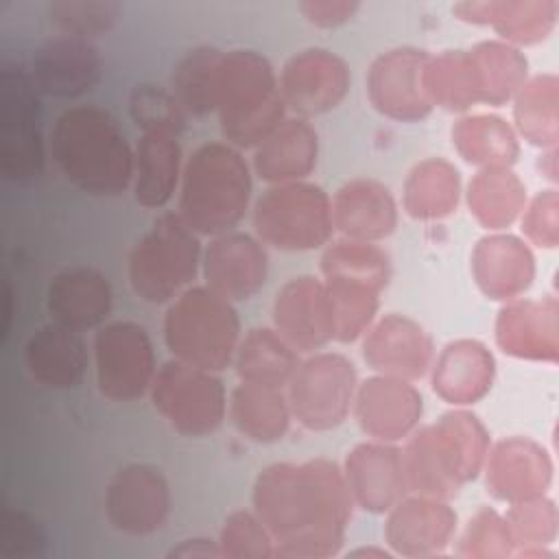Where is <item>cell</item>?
Masks as SVG:
<instances>
[{
	"label": "cell",
	"instance_id": "obj_7",
	"mask_svg": "<svg viewBox=\"0 0 559 559\" xmlns=\"http://www.w3.org/2000/svg\"><path fill=\"white\" fill-rule=\"evenodd\" d=\"M199 238L177 212L162 214L129 253L131 290L155 306L179 297L201 271L203 247Z\"/></svg>",
	"mask_w": 559,
	"mask_h": 559
},
{
	"label": "cell",
	"instance_id": "obj_49",
	"mask_svg": "<svg viewBox=\"0 0 559 559\" xmlns=\"http://www.w3.org/2000/svg\"><path fill=\"white\" fill-rule=\"evenodd\" d=\"M46 533L26 511H7L0 524V555L11 559L41 557Z\"/></svg>",
	"mask_w": 559,
	"mask_h": 559
},
{
	"label": "cell",
	"instance_id": "obj_42",
	"mask_svg": "<svg viewBox=\"0 0 559 559\" xmlns=\"http://www.w3.org/2000/svg\"><path fill=\"white\" fill-rule=\"evenodd\" d=\"M424 87L432 107L465 111L478 103L467 50H443L430 55L424 68Z\"/></svg>",
	"mask_w": 559,
	"mask_h": 559
},
{
	"label": "cell",
	"instance_id": "obj_6",
	"mask_svg": "<svg viewBox=\"0 0 559 559\" xmlns=\"http://www.w3.org/2000/svg\"><path fill=\"white\" fill-rule=\"evenodd\" d=\"M164 343L173 358L218 373L234 362L240 343L238 312L212 288L190 286L168 304Z\"/></svg>",
	"mask_w": 559,
	"mask_h": 559
},
{
	"label": "cell",
	"instance_id": "obj_20",
	"mask_svg": "<svg viewBox=\"0 0 559 559\" xmlns=\"http://www.w3.org/2000/svg\"><path fill=\"white\" fill-rule=\"evenodd\" d=\"M201 273L205 286L227 301H245L264 286L269 255L255 236L234 229L210 240L203 249Z\"/></svg>",
	"mask_w": 559,
	"mask_h": 559
},
{
	"label": "cell",
	"instance_id": "obj_41",
	"mask_svg": "<svg viewBox=\"0 0 559 559\" xmlns=\"http://www.w3.org/2000/svg\"><path fill=\"white\" fill-rule=\"evenodd\" d=\"M223 50L214 46H197L188 50L170 74V92L181 109L190 116L214 114V83Z\"/></svg>",
	"mask_w": 559,
	"mask_h": 559
},
{
	"label": "cell",
	"instance_id": "obj_5",
	"mask_svg": "<svg viewBox=\"0 0 559 559\" xmlns=\"http://www.w3.org/2000/svg\"><path fill=\"white\" fill-rule=\"evenodd\" d=\"M214 114L221 133L236 148H255L286 120L280 79L271 61L255 50H223L216 83Z\"/></svg>",
	"mask_w": 559,
	"mask_h": 559
},
{
	"label": "cell",
	"instance_id": "obj_37",
	"mask_svg": "<svg viewBox=\"0 0 559 559\" xmlns=\"http://www.w3.org/2000/svg\"><path fill=\"white\" fill-rule=\"evenodd\" d=\"M459 197V170L441 157H428L411 168L404 181L402 203L406 214L413 218L439 221L456 210Z\"/></svg>",
	"mask_w": 559,
	"mask_h": 559
},
{
	"label": "cell",
	"instance_id": "obj_30",
	"mask_svg": "<svg viewBox=\"0 0 559 559\" xmlns=\"http://www.w3.org/2000/svg\"><path fill=\"white\" fill-rule=\"evenodd\" d=\"M319 138L304 118H286L253 148V173L271 183H295L317 168Z\"/></svg>",
	"mask_w": 559,
	"mask_h": 559
},
{
	"label": "cell",
	"instance_id": "obj_40",
	"mask_svg": "<svg viewBox=\"0 0 559 559\" xmlns=\"http://www.w3.org/2000/svg\"><path fill=\"white\" fill-rule=\"evenodd\" d=\"M321 273L325 280H347L382 293L391 277V258L376 242L343 238L325 247Z\"/></svg>",
	"mask_w": 559,
	"mask_h": 559
},
{
	"label": "cell",
	"instance_id": "obj_50",
	"mask_svg": "<svg viewBox=\"0 0 559 559\" xmlns=\"http://www.w3.org/2000/svg\"><path fill=\"white\" fill-rule=\"evenodd\" d=\"M524 236L542 247V249H555L559 242V197L555 188L542 190L535 194L520 216Z\"/></svg>",
	"mask_w": 559,
	"mask_h": 559
},
{
	"label": "cell",
	"instance_id": "obj_1",
	"mask_svg": "<svg viewBox=\"0 0 559 559\" xmlns=\"http://www.w3.org/2000/svg\"><path fill=\"white\" fill-rule=\"evenodd\" d=\"M251 502L273 537L275 555L304 559L336 555L354 509L341 467L328 459L260 469Z\"/></svg>",
	"mask_w": 559,
	"mask_h": 559
},
{
	"label": "cell",
	"instance_id": "obj_48",
	"mask_svg": "<svg viewBox=\"0 0 559 559\" xmlns=\"http://www.w3.org/2000/svg\"><path fill=\"white\" fill-rule=\"evenodd\" d=\"M513 552V539L507 526L504 515L491 507H480L474 518H469L463 537L461 550L463 557H509Z\"/></svg>",
	"mask_w": 559,
	"mask_h": 559
},
{
	"label": "cell",
	"instance_id": "obj_15",
	"mask_svg": "<svg viewBox=\"0 0 559 559\" xmlns=\"http://www.w3.org/2000/svg\"><path fill=\"white\" fill-rule=\"evenodd\" d=\"M428 52L400 46L378 55L367 72V96L376 111L397 122H419L430 116L432 103L424 87Z\"/></svg>",
	"mask_w": 559,
	"mask_h": 559
},
{
	"label": "cell",
	"instance_id": "obj_4",
	"mask_svg": "<svg viewBox=\"0 0 559 559\" xmlns=\"http://www.w3.org/2000/svg\"><path fill=\"white\" fill-rule=\"evenodd\" d=\"M251 190V166L240 148L205 142L183 164L177 214L194 234L214 238L234 231L245 218Z\"/></svg>",
	"mask_w": 559,
	"mask_h": 559
},
{
	"label": "cell",
	"instance_id": "obj_38",
	"mask_svg": "<svg viewBox=\"0 0 559 559\" xmlns=\"http://www.w3.org/2000/svg\"><path fill=\"white\" fill-rule=\"evenodd\" d=\"M459 155L480 168H511L520 155L515 131L498 116H465L452 127Z\"/></svg>",
	"mask_w": 559,
	"mask_h": 559
},
{
	"label": "cell",
	"instance_id": "obj_23",
	"mask_svg": "<svg viewBox=\"0 0 559 559\" xmlns=\"http://www.w3.org/2000/svg\"><path fill=\"white\" fill-rule=\"evenodd\" d=\"M483 469L491 496L509 504L544 496L552 478L548 452L526 437L498 441L489 448Z\"/></svg>",
	"mask_w": 559,
	"mask_h": 559
},
{
	"label": "cell",
	"instance_id": "obj_39",
	"mask_svg": "<svg viewBox=\"0 0 559 559\" xmlns=\"http://www.w3.org/2000/svg\"><path fill=\"white\" fill-rule=\"evenodd\" d=\"M513 118L520 135L539 146L555 148L559 135V81L555 74L526 79L513 96Z\"/></svg>",
	"mask_w": 559,
	"mask_h": 559
},
{
	"label": "cell",
	"instance_id": "obj_53",
	"mask_svg": "<svg viewBox=\"0 0 559 559\" xmlns=\"http://www.w3.org/2000/svg\"><path fill=\"white\" fill-rule=\"evenodd\" d=\"M369 557V555H373V557H380V559H384V557H391V552H386V550H380V548H358V550H352L349 552V557Z\"/></svg>",
	"mask_w": 559,
	"mask_h": 559
},
{
	"label": "cell",
	"instance_id": "obj_14",
	"mask_svg": "<svg viewBox=\"0 0 559 559\" xmlns=\"http://www.w3.org/2000/svg\"><path fill=\"white\" fill-rule=\"evenodd\" d=\"M109 524L133 537L159 531L170 513V487L159 467L129 463L120 467L105 491Z\"/></svg>",
	"mask_w": 559,
	"mask_h": 559
},
{
	"label": "cell",
	"instance_id": "obj_32",
	"mask_svg": "<svg viewBox=\"0 0 559 559\" xmlns=\"http://www.w3.org/2000/svg\"><path fill=\"white\" fill-rule=\"evenodd\" d=\"M133 197L146 210H162L170 203L181 183V146L170 133H142L135 148Z\"/></svg>",
	"mask_w": 559,
	"mask_h": 559
},
{
	"label": "cell",
	"instance_id": "obj_46",
	"mask_svg": "<svg viewBox=\"0 0 559 559\" xmlns=\"http://www.w3.org/2000/svg\"><path fill=\"white\" fill-rule=\"evenodd\" d=\"M504 520L513 539V548L546 546L557 537V507L546 496L509 504Z\"/></svg>",
	"mask_w": 559,
	"mask_h": 559
},
{
	"label": "cell",
	"instance_id": "obj_24",
	"mask_svg": "<svg viewBox=\"0 0 559 559\" xmlns=\"http://www.w3.org/2000/svg\"><path fill=\"white\" fill-rule=\"evenodd\" d=\"M557 299H513L498 312L496 341L509 356L555 365L559 356Z\"/></svg>",
	"mask_w": 559,
	"mask_h": 559
},
{
	"label": "cell",
	"instance_id": "obj_18",
	"mask_svg": "<svg viewBox=\"0 0 559 559\" xmlns=\"http://www.w3.org/2000/svg\"><path fill=\"white\" fill-rule=\"evenodd\" d=\"M26 68L35 90L50 98L85 96L103 79V57L96 46L63 35L41 41Z\"/></svg>",
	"mask_w": 559,
	"mask_h": 559
},
{
	"label": "cell",
	"instance_id": "obj_29",
	"mask_svg": "<svg viewBox=\"0 0 559 559\" xmlns=\"http://www.w3.org/2000/svg\"><path fill=\"white\" fill-rule=\"evenodd\" d=\"M432 391L448 404L469 406L483 400L496 376L491 352L474 338L450 341L432 362Z\"/></svg>",
	"mask_w": 559,
	"mask_h": 559
},
{
	"label": "cell",
	"instance_id": "obj_45",
	"mask_svg": "<svg viewBox=\"0 0 559 559\" xmlns=\"http://www.w3.org/2000/svg\"><path fill=\"white\" fill-rule=\"evenodd\" d=\"M129 116L142 133L179 135L186 127V111L170 92L155 83H140L129 96Z\"/></svg>",
	"mask_w": 559,
	"mask_h": 559
},
{
	"label": "cell",
	"instance_id": "obj_11",
	"mask_svg": "<svg viewBox=\"0 0 559 559\" xmlns=\"http://www.w3.org/2000/svg\"><path fill=\"white\" fill-rule=\"evenodd\" d=\"M356 386V367L347 356L338 352H314L306 360H299L286 384L290 415L306 430H334L352 413Z\"/></svg>",
	"mask_w": 559,
	"mask_h": 559
},
{
	"label": "cell",
	"instance_id": "obj_10",
	"mask_svg": "<svg viewBox=\"0 0 559 559\" xmlns=\"http://www.w3.org/2000/svg\"><path fill=\"white\" fill-rule=\"evenodd\" d=\"M155 411L183 437H207L227 417V391L223 380L207 369L177 358L164 362L151 384Z\"/></svg>",
	"mask_w": 559,
	"mask_h": 559
},
{
	"label": "cell",
	"instance_id": "obj_28",
	"mask_svg": "<svg viewBox=\"0 0 559 559\" xmlns=\"http://www.w3.org/2000/svg\"><path fill=\"white\" fill-rule=\"evenodd\" d=\"M24 365L28 376L46 389H74L85 378L90 352L81 332L52 321L26 341Z\"/></svg>",
	"mask_w": 559,
	"mask_h": 559
},
{
	"label": "cell",
	"instance_id": "obj_13",
	"mask_svg": "<svg viewBox=\"0 0 559 559\" xmlns=\"http://www.w3.org/2000/svg\"><path fill=\"white\" fill-rule=\"evenodd\" d=\"M352 72L343 57L328 48L295 52L282 68L280 94L286 111L312 118L332 111L349 92Z\"/></svg>",
	"mask_w": 559,
	"mask_h": 559
},
{
	"label": "cell",
	"instance_id": "obj_19",
	"mask_svg": "<svg viewBox=\"0 0 559 559\" xmlns=\"http://www.w3.org/2000/svg\"><path fill=\"white\" fill-rule=\"evenodd\" d=\"M432 356V336L406 314H384L362 334V358L382 376L415 382L430 371Z\"/></svg>",
	"mask_w": 559,
	"mask_h": 559
},
{
	"label": "cell",
	"instance_id": "obj_27",
	"mask_svg": "<svg viewBox=\"0 0 559 559\" xmlns=\"http://www.w3.org/2000/svg\"><path fill=\"white\" fill-rule=\"evenodd\" d=\"M332 221L343 238L378 242L395 231L397 203L384 183L358 177L336 190Z\"/></svg>",
	"mask_w": 559,
	"mask_h": 559
},
{
	"label": "cell",
	"instance_id": "obj_17",
	"mask_svg": "<svg viewBox=\"0 0 559 559\" xmlns=\"http://www.w3.org/2000/svg\"><path fill=\"white\" fill-rule=\"evenodd\" d=\"M352 411L367 437L395 443L419 426L424 400L411 380L376 373L356 386Z\"/></svg>",
	"mask_w": 559,
	"mask_h": 559
},
{
	"label": "cell",
	"instance_id": "obj_33",
	"mask_svg": "<svg viewBox=\"0 0 559 559\" xmlns=\"http://www.w3.org/2000/svg\"><path fill=\"white\" fill-rule=\"evenodd\" d=\"M227 415L234 428L255 443L284 439L293 419L286 389L242 380L229 395Z\"/></svg>",
	"mask_w": 559,
	"mask_h": 559
},
{
	"label": "cell",
	"instance_id": "obj_43",
	"mask_svg": "<svg viewBox=\"0 0 559 559\" xmlns=\"http://www.w3.org/2000/svg\"><path fill=\"white\" fill-rule=\"evenodd\" d=\"M332 321H334V341L354 343L362 338L369 325L376 321V312L380 306V290L347 282V280H325Z\"/></svg>",
	"mask_w": 559,
	"mask_h": 559
},
{
	"label": "cell",
	"instance_id": "obj_3",
	"mask_svg": "<svg viewBox=\"0 0 559 559\" xmlns=\"http://www.w3.org/2000/svg\"><path fill=\"white\" fill-rule=\"evenodd\" d=\"M408 437L402 450L408 491L441 500L483 472L491 448L487 428L467 411H450Z\"/></svg>",
	"mask_w": 559,
	"mask_h": 559
},
{
	"label": "cell",
	"instance_id": "obj_16",
	"mask_svg": "<svg viewBox=\"0 0 559 559\" xmlns=\"http://www.w3.org/2000/svg\"><path fill=\"white\" fill-rule=\"evenodd\" d=\"M273 328L295 349L314 354L334 341L328 288L314 275L288 280L273 299Z\"/></svg>",
	"mask_w": 559,
	"mask_h": 559
},
{
	"label": "cell",
	"instance_id": "obj_2",
	"mask_svg": "<svg viewBox=\"0 0 559 559\" xmlns=\"http://www.w3.org/2000/svg\"><path fill=\"white\" fill-rule=\"evenodd\" d=\"M48 151L61 175L92 197H118L133 183L135 153L118 120L98 105H74L52 122Z\"/></svg>",
	"mask_w": 559,
	"mask_h": 559
},
{
	"label": "cell",
	"instance_id": "obj_47",
	"mask_svg": "<svg viewBox=\"0 0 559 559\" xmlns=\"http://www.w3.org/2000/svg\"><path fill=\"white\" fill-rule=\"evenodd\" d=\"M218 546L223 557L231 559H271L275 555V544L266 526L253 511H234L218 537Z\"/></svg>",
	"mask_w": 559,
	"mask_h": 559
},
{
	"label": "cell",
	"instance_id": "obj_35",
	"mask_svg": "<svg viewBox=\"0 0 559 559\" xmlns=\"http://www.w3.org/2000/svg\"><path fill=\"white\" fill-rule=\"evenodd\" d=\"M231 365L242 382L286 389L299 365V352L275 328H251L240 338Z\"/></svg>",
	"mask_w": 559,
	"mask_h": 559
},
{
	"label": "cell",
	"instance_id": "obj_21",
	"mask_svg": "<svg viewBox=\"0 0 559 559\" xmlns=\"http://www.w3.org/2000/svg\"><path fill=\"white\" fill-rule=\"evenodd\" d=\"M343 478L356 507L369 513H386L408 493L402 450L386 441L354 445L343 461Z\"/></svg>",
	"mask_w": 559,
	"mask_h": 559
},
{
	"label": "cell",
	"instance_id": "obj_44",
	"mask_svg": "<svg viewBox=\"0 0 559 559\" xmlns=\"http://www.w3.org/2000/svg\"><path fill=\"white\" fill-rule=\"evenodd\" d=\"M120 13L122 4L114 0H55L46 7V17L59 35L85 41L111 31Z\"/></svg>",
	"mask_w": 559,
	"mask_h": 559
},
{
	"label": "cell",
	"instance_id": "obj_26",
	"mask_svg": "<svg viewBox=\"0 0 559 559\" xmlns=\"http://www.w3.org/2000/svg\"><path fill=\"white\" fill-rule=\"evenodd\" d=\"M111 284L94 266H72L52 277L46 290L50 319L76 332L98 330L111 312Z\"/></svg>",
	"mask_w": 559,
	"mask_h": 559
},
{
	"label": "cell",
	"instance_id": "obj_36",
	"mask_svg": "<svg viewBox=\"0 0 559 559\" xmlns=\"http://www.w3.org/2000/svg\"><path fill=\"white\" fill-rule=\"evenodd\" d=\"M472 216L491 231L513 225L526 205V186L511 168H480L467 186Z\"/></svg>",
	"mask_w": 559,
	"mask_h": 559
},
{
	"label": "cell",
	"instance_id": "obj_12",
	"mask_svg": "<svg viewBox=\"0 0 559 559\" xmlns=\"http://www.w3.org/2000/svg\"><path fill=\"white\" fill-rule=\"evenodd\" d=\"M98 391L114 402H133L151 391L155 369L153 341L135 321H111L94 334Z\"/></svg>",
	"mask_w": 559,
	"mask_h": 559
},
{
	"label": "cell",
	"instance_id": "obj_25",
	"mask_svg": "<svg viewBox=\"0 0 559 559\" xmlns=\"http://www.w3.org/2000/svg\"><path fill=\"white\" fill-rule=\"evenodd\" d=\"M472 275L480 293L496 301H513L535 280L531 247L511 234H489L472 251Z\"/></svg>",
	"mask_w": 559,
	"mask_h": 559
},
{
	"label": "cell",
	"instance_id": "obj_52",
	"mask_svg": "<svg viewBox=\"0 0 559 559\" xmlns=\"http://www.w3.org/2000/svg\"><path fill=\"white\" fill-rule=\"evenodd\" d=\"M168 557H223L218 542L214 539H205V537H194V539H183L179 546H175Z\"/></svg>",
	"mask_w": 559,
	"mask_h": 559
},
{
	"label": "cell",
	"instance_id": "obj_22",
	"mask_svg": "<svg viewBox=\"0 0 559 559\" xmlns=\"http://www.w3.org/2000/svg\"><path fill=\"white\" fill-rule=\"evenodd\" d=\"M386 513L384 539L402 557L441 555L456 533V513L441 498L406 493Z\"/></svg>",
	"mask_w": 559,
	"mask_h": 559
},
{
	"label": "cell",
	"instance_id": "obj_34",
	"mask_svg": "<svg viewBox=\"0 0 559 559\" xmlns=\"http://www.w3.org/2000/svg\"><path fill=\"white\" fill-rule=\"evenodd\" d=\"M478 103L500 107L511 100L526 81L528 61L511 44L487 39L467 50Z\"/></svg>",
	"mask_w": 559,
	"mask_h": 559
},
{
	"label": "cell",
	"instance_id": "obj_51",
	"mask_svg": "<svg viewBox=\"0 0 559 559\" xmlns=\"http://www.w3.org/2000/svg\"><path fill=\"white\" fill-rule=\"evenodd\" d=\"M360 4L354 0H306L299 2V11L312 26L319 28H336L347 24Z\"/></svg>",
	"mask_w": 559,
	"mask_h": 559
},
{
	"label": "cell",
	"instance_id": "obj_8",
	"mask_svg": "<svg viewBox=\"0 0 559 559\" xmlns=\"http://www.w3.org/2000/svg\"><path fill=\"white\" fill-rule=\"evenodd\" d=\"M251 218L255 238L280 251H312L334 234L332 199L310 181L271 186L255 201Z\"/></svg>",
	"mask_w": 559,
	"mask_h": 559
},
{
	"label": "cell",
	"instance_id": "obj_9",
	"mask_svg": "<svg viewBox=\"0 0 559 559\" xmlns=\"http://www.w3.org/2000/svg\"><path fill=\"white\" fill-rule=\"evenodd\" d=\"M41 94L26 63H4L0 90V166L9 181H33L44 173Z\"/></svg>",
	"mask_w": 559,
	"mask_h": 559
},
{
	"label": "cell",
	"instance_id": "obj_31",
	"mask_svg": "<svg viewBox=\"0 0 559 559\" xmlns=\"http://www.w3.org/2000/svg\"><path fill=\"white\" fill-rule=\"evenodd\" d=\"M557 11L555 0H483L454 7L463 22L491 26L504 44L515 48L546 39L557 24Z\"/></svg>",
	"mask_w": 559,
	"mask_h": 559
}]
</instances>
